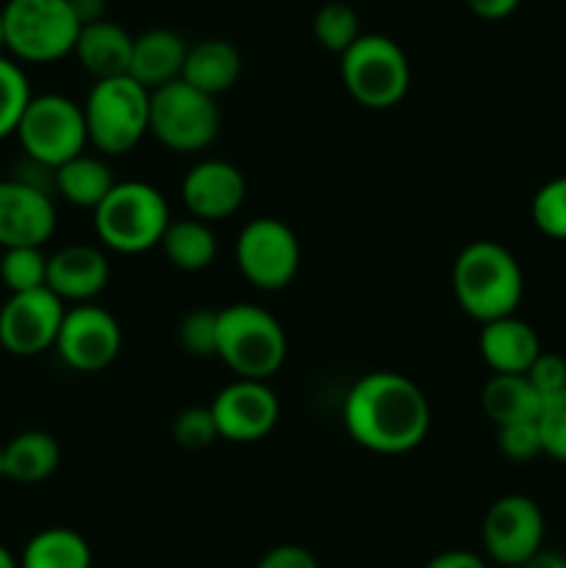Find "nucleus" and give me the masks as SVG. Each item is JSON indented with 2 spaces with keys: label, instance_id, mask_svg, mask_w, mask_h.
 I'll return each instance as SVG.
<instances>
[{
  "label": "nucleus",
  "instance_id": "nucleus-1",
  "mask_svg": "<svg viewBox=\"0 0 566 568\" xmlns=\"http://www.w3.org/2000/svg\"><path fill=\"white\" fill-rule=\"evenodd\" d=\"M342 419L358 447L375 455H405L425 442L431 405L411 377L400 372H370L350 386Z\"/></svg>",
  "mask_w": 566,
  "mask_h": 568
},
{
  "label": "nucleus",
  "instance_id": "nucleus-2",
  "mask_svg": "<svg viewBox=\"0 0 566 568\" xmlns=\"http://www.w3.org/2000/svg\"><path fill=\"white\" fill-rule=\"evenodd\" d=\"M453 294L466 316L486 322L514 316L525 294V275L508 247L492 239L469 242L453 261Z\"/></svg>",
  "mask_w": 566,
  "mask_h": 568
},
{
  "label": "nucleus",
  "instance_id": "nucleus-3",
  "mask_svg": "<svg viewBox=\"0 0 566 568\" xmlns=\"http://www.w3.org/2000/svg\"><path fill=\"white\" fill-rule=\"evenodd\" d=\"M289 353L281 322L255 303H233L220 308L216 358L244 381H270Z\"/></svg>",
  "mask_w": 566,
  "mask_h": 568
},
{
  "label": "nucleus",
  "instance_id": "nucleus-4",
  "mask_svg": "<svg viewBox=\"0 0 566 568\" xmlns=\"http://www.w3.org/2000/svg\"><path fill=\"white\" fill-rule=\"evenodd\" d=\"M92 214L98 242L122 255L159 247L172 222L164 194L144 181L117 183Z\"/></svg>",
  "mask_w": 566,
  "mask_h": 568
},
{
  "label": "nucleus",
  "instance_id": "nucleus-5",
  "mask_svg": "<svg viewBox=\"0 0 566 568\" xmlns=\"http://www.w3.org/2000/svg\"><path fill=\"white\" fill-rule=\"evenodd\" d=\"M89 144L100 155H125L150 133V92L131 75L94 81L83 103Z\"/></svg>",
  "mask_w": 566,
  "mask_h": 568
},
{
  "label": "nucleus",
  "instance_id": "nucleus-6",
  "mask_svg": "<svg viewBox=\"0 0 566 568\" xmlns=\"http://www.w3.org/2000/svg\"><path fill=\"white\" fill-rule=\"evenodd\" d=\"M338 75L350 98L372 111L394 109L411 87L408 55L383 33H361L338 55Z\"/></svg>",
  "mask_w": 566,
  "mask_h": 568
},
{
  "label": "nucleus",
  "instance_id": "nucleus-7",
  "mask_svg": "<svg viewBox=\"0 0 566 568\" xmlns=\"http://www.w3.org/2000/svg\"><path fill=\"white\" fill-rule=\"evenodd\" d=\"M3 26L6 48L33 64L70 55L81 33L70 0H9L3 6Z\"/></svg>",
  "mask_w": 566,
  "mask_h": 568
},
{
  "label": "nucleus",
  "instance_id": "nucleus-8",
  "mask_svg": "<svg viewBox=\"0 0 566 568\" xmlns=\"http://www.w3.org/2000/svg\"><path fill=\"white\" fill-rule=\"evenodd\" d=\"M17 139L28 159L44 170H59L61 164L75 155L87 153V122H83V105L70 100L67 94H37L28 103Z\"/></svg>",
  "mask_w": 566,
  "mask_h": 568
},
{
  "label": "nucleus",
  "instance_id": "nucleus-9",
  "mask_svg": "<svg viewBox=\"0 0 566 568\" xmlns=\"http://www.w3.org/2000/svg\"><path fill=\"white\" fill-rule=\"evenodd\" d=\"M216 100L186 81H172L150 92V133L172 153H200L220 133Z\"/></svg>",
  "mask_w": 566,
  "mask_h": 568
},
{
  "label": "nucleus",
  "instance_id": "nucleus-10",
  "mask_svg": "<svg viewBox=\"0 0 566 568\" xmlns=\"http://www.w3.org/2000/svg\"><path fill=\"white\" fill-rule=\"evenodd\" d=\"M236 270L261 292H281L297 277L300 242L292 227L275 216H259L236 239Z\"/></svg>",
  "mask_w": 566,
  "mask_h": 568
},
{
  "label": "nucleus",
  "instance_id": "nucleus-11",
  "mask_svg": "<svg viewBox=\"0 0 566 568\" xmlns=\"http://www.w3.org/2000/svg\"><path fill=\"white\" fill-rule=\"evenodd\" d=\"M483 549L497 566H527L544 544V514L525 494H505L483 516Z\"/></svg>",
  "mask_w": 566,
  "mask_h": 568
},
{
  "label": "nucleus",
  "instance_id": "nucleus-12",
  "mask_svg": "<svg viewBox=\"0 0 566 568\" xmlns=\"http://www.w3.org/2000/svg\"><path fill=\"white\" fill-rule=\"evenodd\" d=\"M53 349L72 372L81 375L103 372L120 355L122 327L117 316L100 305H72L67 308Z\"/></svg>",
  "mask_w": 566,
  "mask_h": 568
},
{
  "label": "nucleus",
  "instance_id": "nucleus-13",
  "mask_svg": "<svg viewBox=\"0 0 566 568\" xmlns=\"http://www.w3.org/2000/svg\"><path fill=\"white\" fill-rule=\"evenodd\" d=\"M67 305L48 286L9 294L0 308V347L14 358H33L55 347Z\"/></svg>",
  "mask_w": 566,
  "mask_h": 568
},
{
  "label": "nucleus",
  "instance_id": "nucleus-14",
  "mask_svg": "<svg viewBox=\"0 0 566 568\" xmlns=\"http://www.w3.org/2000/svg\"><path fill=\"white\" fill-rule=\"evenodd\" d=\"M211 416L220 438L231 444H253L270 436L281 416V403L270 383L236 377L211 399Z\"/></svg>",
  "mask_w": 566,
  "mask_h": 568
},
{
  "label": "nucleus",
  "instance_id": "nucleus-15",
  "mask_svg": "<svg viewBox=\"0 0 566 568\" xmlns=\"http://www.w3.org/2000/svg\"><path fill=\"white\" fill-rule=\"evenodd\" d=\"M55 233L53 197L26 178L0 181V247H42Z\"/></svg>",
  "mask_w": 566,
  "mask_h": 568
},
{
  "label": "nucleus",
  "instance_id": "nucleus-16",
  "mask_svg": "<svg viewBox=\"0 0 566 568\" xmlns=\"http://www.w3.org/2000/svg\"><path fill=\"white\" fill-rule=\"evenodd\" d=\"M247 197V181L231 161L203 159L183 175L181 200L189 216L203 222H222L236 214Z\"/></svg>",
  "mask_w": 566,
  "mask_h": 568
},
{
  "label": "nucleus",
  "instance_id": "nucleus-17",
  "mask_svg": "<svg viewBox=\"0 0 566 568\" xmlns=\"http://www.w3.org/2000/svg\"><path fill=\"white\" fill-rule=\"evenodd\" d=\"M111 277L109 255L94 244H67L48 255V288L61 303H92Z\"/></svg>",
  "mask_w": 566,
  "mask_h": 568
},
{
  "label": "nucleus",
  "instance_id": "nucleus-18",
  "mask_svg": "<svg viewBox=\"0 0 566 568\" xmlns=\"http://www.w3.org/2000/svg\"><path fill=\"white\" fill-rule=\"evenodd\" d=\"M477 349L494 375H527L542 355V342L536 331L514 314L481 325Z\"/></svg>",
  "mask_w": 566,
  "mask_h": 568
},
{
  "label": "nucleus",
  "instance_id": "nucleus-19",
  "mask_svg": "<svg viewBox=\"0 0 566 568\" xmlns=\"http://www.w3.org/2000/svg\"><path fill=\"white\" fill-rule=\"evenodd\" d=\"M189 44L170 28H150L133 37V55L128 75L148 92L178 81L183 72Z\"/></svg>",
  "mask_w": 566,
  "mask_h": 568
},
{
  "label": "nucleus",
  "instance_id": "nucleus-20",
  "mask_svg": "<svg viewBox=\"0 0 566 568\" xmlns=\"http://www.w3.org/2000/svg\"><path fill=\"white\" fill-rule=\"evenodd\" d=\"M83 70L94 75V81L128 75L133 55V37L122 26L111 20L83 26L75 39V50Z\"/></svg>",
  "mask_w": 566,
  "mask_h": 568
},
{
  "label": "nucleus",
  "instance_id": "nucleus-21",
  "mask_svg": "<svg viewBox=\"0 0 566 568\" xmlns=\"http://www.w3.org/2000/svg\"><path fill=\"white\" fill-rule=\"evenodd\" d=\"M242 75V55L225 39H203L186 50L181 81L194 87L209 98L231 92Z\"/></svg>",
  "mask_w": 566,
  "mask_h": 568
},
{
  "label": "nucleus",
  "instance_id": "nucleus-22",
  "mask_svg": "<svg viewBox=\"0 0 566 568\" xmlns=\"http://www.w3.org/2000/svg\"><path fill=\"white\" fill-rule=\"evenodd\" d=\"M53 186L61 194V200H67L75 209L94 211L109 197L117 181L105 159L81 153L72 161H67V164H61L59 170H53Z\"/></svg>",
  "mask_w": 566,
  "mask_h": 568
},
{
  "label": "nucleus",
  "instance_id": "nucleus-23",
  "mask_svg": "<svg viewBox=\"0 0 566 568\" xmlns=\"http://www.w3.org/2000/svg\"><path fill=\"white\" fill-rule=\"evenodd\" d=\"M59 442L44 430H26L3 444V477L22 486L48 480L59 469Z\"/></svg>",
  "mask_w": 566,
  "mask_h": 568
},
{
  "label": "nucleus",
  "instance_id": "nucleus-24",
  "mask_svg": "<svg viewBox=\"0 0 566 568\" xmlns=\"http://www.w3.org/2000/svg\"><path fill=\"white\" fill-rule=\"evenodd\" d=\"M481 408L494 427L519 425L542 416V397L525 375H492L481 392Z\"/></svg>",
  "mask_w": 566,
  "mask_h": 568
},
{
  "label": "nucleus",
  "instance_id": "nucleus-25",
  "mask_svg": "<svg viewBox=\"0 0 566 568\" xmlns=\"http://www.w3.org/2000/svg\"><path fill=\"white\" fill-rule=\"evenodd\" d=\"M159 247L166 255V261L181 272H203L216 258L214 231H211L209 222L194 220V216L172 220Z\"/></svg>",
  "mask_w": 566,
  "mask_h": 568
},
{
  "label": "nucleus",
  "instance_id": "nucleus-26",
  "mask_svg": "<svg viewBox=\"0 0 566 568\" xmlns=\"http://www.w3.org/2000/svg\"><path fill=\"white\" fill-rule=\"evenodd\" d=\"M20 568H92V547L70 527H48L26 544Z\"/></svg>",
  "mask_w": 566,
  "mask_h": 568
},
{
  "label": "nucleus",
  "instance_id": "nucleus-27",
  "mask_svg": "<svg viewBox=\"0 0 566 568\" xmlns=\"http://www.w3.org/2000/svg\"><path fill=\"white\" fill-rule=\"evenodd\" d=\"M0 281L9 294L37 292L48 286V255L42 247H14L0 255Z\"/></svg>",
  "mask_w": 566,
  "mask_h": 568
},
{
  "label": "nucleus",
  "instance_id": "nucleus-28",
  "mask_svg": "<svg viewBox=\"0 0 566 568\" xmlns=\"http://www.w3.org/2000/svg\"><path fill=\"white\" fill-rule=\"evenodd\" d=\"M31 98V83L22 67L0 55V142L14 136Z\"/></svg>",
  "mask_w": 566,
  "mask_h": 568
},
{
  "label": "nucleus",
  "instance_id": "nucleus-29",
  "mask_svg": "<svg viewBox=\"0 0 566 568\" xmlns=\"http://www.w3.org/2000/svg\"><path fill=\"white\" fill-rule=\"evenodd\" d=\"M314 37L322 48L342 55L361 37L358 14H355L353 6L342 3V0L320 6L314 17Z\"/></svg>",
  "mask_w": 566,
  "mask_h": 568
},
{
  "label": "nucleus",
  "instance_id": "nucleus-30",
  "mask_svg": "<svg viewBox=\"0 0 566 568\" xmlns=\"http://www.w3.org/2000/svg\"><path fill=\"white\" fill-rule=\"evenodd\" d=\"M533 225L555 242H566V175L544 183L530 203Z\"/></svg>",
  "mask_w": 566,
  "mask_h": 568
},
{
  "label": "nucleus",
  "instance_id": "nucleus-31",
  "mask_svg": "<svg viewBox=\"0 0 566 568\" xmlns=\"http://www.w3.org/2000/svg\"><path fill=\"white\" fill-rule=\"evenodd\" d=\"M216 322H220V311L214 308H192L178 325V342H181L183 353L192 358H216Z\"/></svg>",
  "mask_w": 566,
  "mask_h": 568
},
{
  "label": "nucleus",
  "instance_id": "nucleus-32",
  "mask_svg": "<svg viewBox=\"0 0 566 568\" xmlns=\"http://www.w3.org/2000/svg\"><path fill=\"white\" fill-rule=\"evenodd\" d=\"M525 377L542 397V410L566 408V361L560 355L542 353Z\"/></svg>",
  "mask_w": 566,
  "mask_h": 568
},
{
  "label": "nucleus",
  "instance_id": "nucleus-33",
  "mask_svg": "<svg viewBox=\"0 0 566 568\" xmlns=\"http://www.w3.org/2000/svg\"><path fill=\"white\" fill-rule=\"evenodd\" d=\"M172 438H175L178 447L189 449V453L209 449L220 438L211 408H200L198 405V408L181 410L172 422Z\"/></svg>",
  "mask_w": 566,
  "mask_h": 568
},
{
  "label": "nucleus",
  "instance_id": "nucleus-34",
  "mask_svg": "<svg viewBox=\"0 0 566 568\" xmlns=\"http://www.w3.org/2000/svg\"><path fill=\"white\" fill-rule=\"evenodd\" d=\"M538 422V419H536ZM536 422H519V425L497 427V449L508 460L527 464L542 455V438H538Z\"/></svg>",
  "mask_w": 566,
  "mask_h": 568
},
{
  "label": "nucleus",
  "instance_id": "nucleus-35",
  "mask_svg": "<svg viewBox=\"0 0 566 568\" xmlns=\"http://www.w3.org/2000/svg\"><path fill=\"white\" fill-rule=\"evenodd\" d=\"M538 438H542V455L566 464V408H549L538 416Z\"/></svg>",
  "mask_w": 566,
  "mask_h": 568
},
{
  "label": "nucleus",
  "instance_id": "nucleus-36",
  "mask_svg": "<svg viewBox=\"0 0 566 568\" xmlns=\"http://www.w3.org/2000/svg\"><path fill=\"white\" fill-rule=\"evenodd\" d=\"M255 568H320L314 555L300 544H281L272 547L264 558L255 564Z\"/></svg>",
  "mask_w": 566,
  "mask_h": 568
},
{
  "label": "nucleus",
  "instance_id": "nucleus-37",
  "mask_svg": "<svg viewBox=\"0 0 566 568\" xmlns=\"http://www.w3.org/2000/svg\"><path fill=\"white\" fill-rule=\"evenodd\" d=\"M425 568H488L481 555L469 552V549H447L427 560Z\"/></svg>",
  "mask_w": 566,
  "mask_h": 568
},
{
  "label": "nucleus",
  "instance_id": "nucleus-38",
  "mask_svg": "<svg viewBox=\"0 0 566 568\" xmlns=\"http://www.w3.org/2000/svg\"><path fill=\"white\" fill-rule=\"evenodd\" d=\"M466 6L481 20H505L508 14H514L519 0H466Z\"/></svg>",
  "mask_w": 566,
  "mask_h": 568
},
{
  "label": "nucleus",
  "instance_id": "nucleus-39",
  "mask_svg": "<svg viewBox=\"0 0 566 568\" xmlns=\"http://www.w3.org/2000/svg\"><path fill=\"white\" fill-rule=\"evenodd\" d=\"M70 6L83 28V26H92V22L105 20V6H109V0H70Z\"/></svg>",
  "mask_w": 566,
  "mask_h": 568
},
{
  "label": "nucleus",
  "instance_id": "nucleus-40",
  "mask_svg": "<svg viewBox=\"0 0 566 568\" xmlns=\"http://www.w3.org/2000/svg\"><path fill=\"white\" fill-rule=\"evenodd\" d=\"M525 568H566V555L553 552V549H542Z\"/></svg>",
  "mask_w": 566,
  "mask_h": 568
},
{
  "label": "nucleus",
  "instance_id": "nucleus-41",
  "mask_svg": "<svg viewBox=\"0 0 566 568\" xmlns=\"http://www.w3.org/2000/svg\"><path fill=\"white\" fill-rule=\"evenodd\" d=\"M0 568H20V560L0 544Z\"/></svg>",
  "mask_w": 566,
  "mask_h": 568
},
{
  "label": "nucleus",
  "instance_id": "nucleus-42",
  "mask_svg": "<svg viewBox=\"0 0 566 568\" xmlns=\"http://www.w3.org/2000/svg\"><path fill=\"white\" fill-rule=\"evenodd\" d=\"M6 48V26H3V6H0V50ZM3 55V53H0Z\"/></svg>",
  "mask_w": 566,
  "mask_h": 568
},
{
  "label": "nucleus",
  "instance_id": "nucleus-43",
  "mask_svg": "<svg viewBox=\"0 0 566 568\" xmlns=\"http://www.w3.org/2000/svg\"><path fill=\"white\" fill-rule=\"evenodd\" d=\"M0 477H3V444H0Z\"/></svg>",
  "mask_w": 566,
  "mask_h": 568
},
{
  "label": "nucleus",
  "instance_id": "nucleus-44",
  "mask_svg": "<svg viewBox=\"0 0 566 568\" xmlns=\"http://www.w3.org/2000/svg\"><path fill=\"white\" fill-rule=\"evenodd\" d=\"M499 568H525V566H499Z\"/></svg>",
  "mask_w": 566,
  "mask_h": 568
}]
</instances>
